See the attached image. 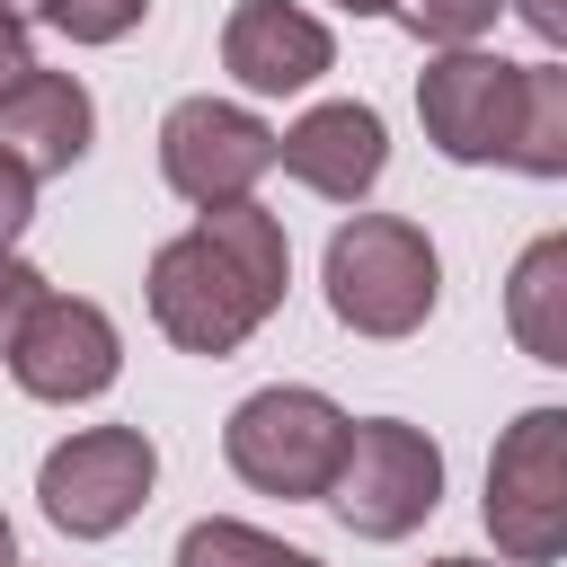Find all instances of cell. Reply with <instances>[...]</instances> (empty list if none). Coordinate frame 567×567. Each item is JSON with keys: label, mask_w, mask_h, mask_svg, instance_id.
<instances>
[{"label": "cell", "mask_w": 567, "mask_h": 567, "mask_svg": "<svg viewBox=\"0 0 567 567\" xmlns=\"http://www.w3.org/2000/svg\"><path fill=\"white\" fill-rule=\"evenodd\" d=\"M275 168L292 186L328 195V204H363L381 186V168H390V133H381V115L363 97H328L292 133H275Z\"/></svg>", "instance_id": "cell-11"}, {"label": "cell", "mask_w": 567, "mask_h": 567, "mask_svg": "<svg viewBox=\"0 0 567 567\" xmlns=\"http://www.w3.org/2000/svg\"><path fill=\"white\" fill-rule=\"evenodd\" d=\"M434 567H487V558H434Z\"/></svg>", "instance_id": "cell-25"}, {"label": "cell", "mask_w": 567, "mask_h": 567, "mask_svg": "<svg viewBox=\"0 0 567 567\" xmlns=\"http://www.w3.org/2000/svg\"><path fill=\"white\" fill-rule=\"evenodd\" d=\"M496 9H505V0H390V18H399L416 44H434V53L478 44V35L496 27Z\"/></svg>", "instance_id": "cell-16"}, {"label": "cell", "mask_w": 567, "mask_h": 567, "mask_svg": "<svg viewBox=\"0 0 567 567\" xmlns=\"http://www.w3.org/2000/svg\"><path fill=\"white\" fill-rule=\"evenodd\" d=\"M0 567H18V532H9V514H0Z\"/></svg>", "instance_id": "cell-24"}, {"label": "cell", "mask_w": 567, "mask_h": 567, "mask_svg": "<svg viewBox=\"0 0 567 567\" xmlns=\"http://www.w3.org/2000/svg\"><path fill=\"white\" fill-rule=\"evenodd\" d=\"M177 567H319V558L275 540V532H257V523H239V514H204V523H186Z\"/></svg>", "instance_id": "cell-15"}, {"label": "cell", "mask_w": 567, "mask_h": 567, "mask_svg": "<svg viewBox=\"0 0 567 567\" xmlns=\"http://www.w3.org/2000/svg\"><path fill=\"white\" fill-rule=\"evenodd\" d=\"M275 168V124H257L230 97H177L159 115V177L177 204H239Z\"/></svg>", "instance_id": "cell-7"}, {"label": "cell", "mask_w": 567, "mask_h": 567, "mask_svg": "<svg viewBox=\"0 0 567 567\" xmlns=\"http://www.w3.org/2000/svg\"><path fill=\"white\" fill-rule=\"evenodd\" d=\"M9 381L27 390V399H44V408H80V399H106L115 390V372H124V337H115V319L97 310V301H80V292H44L35 310H27V328L9 337Z\"/></svg>", "instance_id": "cell-8"}, {"label": "cell", "mask_w": 567, "mask_h": 567, "mask_svg": "<svg viewBox=\"0 0 567 567\" xmlns=\"http://www.w3.org/2000/svg\"><path fill=\"white\" fill-rule=\"evenodd\" d=\"M319 284H328V310L337 328L372 337V346H399L434 319L443 301V257L416 221L399 213H354L328 230V257H319Z\"/></svg>", "instance_id": "cell-2"}, {"label": "cell", "mask_w": 567, "mask_h": 567, "mask_svg": "<svg viewBox=\"0 0 567 567\" xmlns=\"http://www.w3.org/2000/svg\"><path fill=\"white\" fill-rule=\"evenodd\" d=\"M514 97H523V62H505V53H478V44H452V53H434V62H425V80H416L425 142H434L452 168H487V159H505Z\"/></svg>", "instance_id": "cell-9"}, {"label": "cell", "mask_w": 567, "mask_h": 567, "mask_svg": "<svg viewBox=\"0 0 567 567\" xmlns=\"http://www.w3.org/2000/svg\"><path fill=\"white\" fill-rule=\"evenodd\" d=\"M221 71L248 97H292V89H319L337 71V35L292 0H239L221 18Z\"/></svg>", "instance_id": "cell-10"}, {"label": "cell", "mask_w": 567, "mask_h": 567, "mask_svg": "<svg viewBox=\"0 0 567 567\" xmlns=\"http://www.w3.org/2000/svg\"><path fill=\"white\" fill-rule=\"evenodd\" d=\"M346 408L328 390H301V381H275V390H248L221 425V461L239 470V487L257 496H284V505H319L337 461H346Z\"/></svg>", "instance_id": "cell-3"}, {"label": "cell", "mask_w": 567, "mask_h": 567, "mask_svg": "<svg viewBox=\"0 0 567 567\" xmlns=\"http://www.w3.org/2000/svg\"><path fill=\"white\" fill-rule=\"evenodd\" d=\"M35 221V177L0 151V248H18V230Z\"/></svg>", "instance_id": "cell-19"}, {"label": "cell", "mask_w": 567, "mask_h": 567, "mask_svg": "<svg viewBox=\"0 0 567 567\" xmlns=\"http://www.w3.org/2000/svg\"><path fill=\"white\" fill-rule=\"evenodd\" d=\"M505 328L532 363H567V230H540L505 275Z\"/></svg>", "instance_id": "cell-13"}, {"label": "cell", "mask_w": 567, "mask_h": 567, "mask_svg": "<svg viewBox=\"0 0 567 567\" xmlns=\"http://www.w3.org/2000/svg\"><path fill=\"white\" fill-rule=\"evenodd\" d=\"M514 9H523V27L540 44H567V0H514Z\"/></svg>", "instance_id": "cell-21"}, {"label": "cell", "mask_w": 567, "mask_h": 567, "mask_svg": "<svg viewBox=\"0 0 567 567\" xmlns=\"http://www.w3.org/2000/svg\"><path fill=\"white\" fill-rule=\"evenodd\" d=\"M27 71H35V53H27V27H18V18H0V97H9Z\"/></svg>", "instance_id": "cell-20"}, {"label": "cell", "mask_w": 567, "mask_h": 567, "mask_svg": "<svg viewBox=\"0 0 567 567\" xmlns=\"http://www.w3.org/2000/svg\"><path fill=\"white\" fill-rule=\"evenodd\" d=\"M35 9H44V0H0V18H18V27H27Z\"/></svg>", "instance_id": "cell-23"}, {"label": "cell", "mask_w": 567, "mask_h": 567, "mask_svg": "<svg viewBox=\"0 0 567 567\" xmlns=\"http://www.w3.org/2000/svg\"><path fill=\"white\" fill-rule=\"evenodd\" d=\"M478 514L496 532V558H514V567L567 558V408H523L496 434Z\"/></svg>", "instance_id": "cell-5"}, {"label": "cell", "mask_w": 567, "mask_h": 567, "mask_svg": "<svg viewBox=\"0 0 567 567\" xmlns=\"http://www.w3.org/2000/svg\"><path fill=\"white\" fill-rule=\"evenodd\" d=\"M346 18H390V0H337Z\"/></svg>", "instance_id": "cell-22"}, {"label": "cell", "mask_w": 567, "mask_h": 567, "mask_svg": "<svg viewBox=\"0 0 567 567\" xmlns=\"http://www.w3.org/2000/svg\"><path fill=\"white\" fill-rule=\"evenodd\" d=\"M142 9H151V0H44L35 18L62 27L71 44H124V35L142 27Z\"/></svg>", "instance_id": "cell-17"}, {"label": "cell", "mask_w": 567, "mask_h": 567, "mask_svg": "<svg viewBox=\"0 0 567 567\" xmlns=\"http://www.w3.org/2000/svg\"><path fill=\"white\" fill-rule=\"evenodd\" d=\"M505 168H523V177H567V62H523Z\"/></svg>", "instance_id": "cell-14"}, {"label": "cell", "mask_w": 567, "mask_h": 567, "mask_svg": "<svg viewBox=\"0 0 567 567\" xmlns=\"http://www.w3.org/2000/svg\"><path fill=\"white\" fill-rule=\"evenodd\" d=\"M319 505L354 540H408L443 505V443L408 416H363V425H346V461Z\"/></svg>", "instance_id": "cell-4"}, {"label": "cell", "mask_w": 567, "mask_h": 567, "mask_svg": "<svg viewBox=\"0 0 567 567\" xmlns=\"http://www.w3.org/2000/svg\"><path fill=\"white\" fill-rule=\"evenodd\" d=\"M159 487V443L142 425H80L44 452L35 470V496H44V523L71 532V540H115Z\"/></svg>", "instance_id": "cell-6"}, {"label": "cell", "mask_w": 567, "mask_h": 567, "mask_svg": "<svg viewBox=\"0 0 567 567\" xmlns=\"http://www.w3.org/2000/svg\"><path fill=\"white\" fill-rule=\"evenodd\" d=\"M284 284H292V239L284 221L239 195V204H204L177 239L151 248V319L177 354H239L275 310H284Z\"/></svg>", "instance_id": "cell-1"}, {"label": "cell", "mask_w": 567, "mask_h": 567, "mask_svg": "<svg viewBox=\"0 0 567 567\" xmlns=\"http://www.w3.org/2000/svg\"><path fill=\"white\" fill-rule=\"evenodd\" d=\"M89 133H97V106H89V89L71 80V71H27L9 97H0V151L44 186V177H62V168H80L89 159Z\"/></svg>", "instance_id": "cell-12"}, {"label": "cell", "mask_w": 567, "mask_h": 567, "mask_svg": "<svg viewBox=\"0 0 567 567\" xmlns=\"http://www.w3.org/2000/svg\"><path fill=\"white\" fill-rule=\"evenodd\" d=\"M44 292H53V284H44V275H35L18 248H0V354H9V337L27 328V310H35Z\"/></svg>", "instance_id": "cell-18"}]
</instances>
